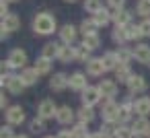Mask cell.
Listing matches in <instances>:
<instances>
[{
  "label": "cell",
  "instance_id": "obj_29",
  "mask_svg": "<svg viewBox=\"0 0 150 138\" xmlns=\"http://www.w3.org/2000/svg\"><path fill=\"white\" fill-rule=\"evenodd\" d=\"M50 62H52V60H47V58H43V56H41V58L35 62V66H33V68H35L39 74H47V72H50V68H52V64H50Z\"/></svg>",
  "mask_w": 150,
  "mask_h": 138
},
{
  "label": "cell",
  "instance_id": "obj_22",
  "mask_svg": "<svg viewBox=\"0 0 150 138\" xmlns=\"http://www.w3.org/2000/svg\"><path fill=\"white\" fill-rule=\"evenodd\" d=\"M76 115H78L80 124H91V122L95 120V111H93V107H88V105H82V107L76 111Z\"/></svg>",
  "mask_w": 150,
  "mask_h": 138
},
{
  "label": "cell",
  "instance_id": "obj_11",
  "mask_svg": "<svg viewBox=\"0 0 150 138\" xmlns=\"http://www.w3.org/2000/svg\"><path fill=\"white\" fill-rule=\"evenodd\" d=\"M74 115H76V113L72 111V107H70V105H62V107L58 109V115H56V120H58V124L66 126V124H72Z\"/></svg>",
  "mask_w": 150,
  "mask_h": 138
},
{
  "label": "cell",
  "instance_id": "obj_33",
  "mask_svg": "<svg viewBox=\"0 0 150 138\" xmlns=\"http://www.w3.org/2000/svg\"><path fill=\"white\" fill-rule=\"evenodd\" d=\"M80 31H82L84 37H86V35H95V31H97V23H95L93 19H91V21H82Z\"/></svg>",
  "mask_w": 150,
  "mask_h": 138
},
{
  "label": "cell",
  "instance_id": "obj_12",
  "mask_svg": "<svg viewBox=\"0 0 150 138\" xmlns=\"http://www.w3.org/2000/svg\"><path fill=\"white\" fill-rule=\"evenodd\" d=\"M132 130H134V134L136 136H146L148 132H150V122L146 120V117H138V120H134L132 122V126H129Z\"/></svg>",
  "mask_w": 150,
  "mask_h": 138
},
{
  "label": "cell",
  "instance_id": "obj_32",
  "mask_svg": "<svg viewBox=\"0 0 150 138\" xmlns=\"http://www.w3.org/2000/svg\"><path fill=\"white\" fill-rule=\"evenodd\" d=\"M84 9L93 15H97L99 11H103V2L101 0H84Z\"/></svg>",
  "mask_w": 150,
  "mask_h": 138
},
{
  "label": "cell",
  "instance_id": "obj_34",
  "mask_svg": "<svg viewBox=\"0 0 150 138\" xmlns=\"http://www.w3.org/2000/svg\"><path fill=\"white\" fill-rule=\"evenodd\" d=\"M117 58H119V64L127 66V62L134 58V52H129L127 48H119V52H117Z\"/></svg>",
  "mask_w": 150,
  "mask_h": 138
},
{
  "label": "cell",
  "instance_id": "obj_46",
  "mask_svg": "<svg viewBox=\"0 0 150 138\" xmlns=\"http://www.w3.org/2000/svg\"><path fill=\"white\" fill-rule=\"evenodd\" d=\"M88 138H109V136H103V134H101V132H95V134H91V136H88Z\"/></svg>",
  "mask_w": 150,
  "mask_h": 138
},
{
  "label": "cell",
  "instance_id": "obj_5",
  "mask_svg": "<svg viewBox=\"0 0 150 138\" xmlns=\"http://www.w3.org/2000/svg\"><path fill=\"white\" fill-rule=\"evenodd\" d=\"M132 113H136V103H132V99H125V101L119 105V117H117V124H119V126H125V122H129Z\"/></svg>",
  "mask_w": 150,
  "mask_h": 138
},
{
  "label": "cell",
  "instance_id": "obj_3",
  "mask_svg": "<svg viewBox=\"0 0 150 138\" xmlns=\"http://www.w3.org/2000/svg\"><path fill=\"white\" fill-rule=\"evenodd\" d=\"M58 109L60 107H56L54 99H43L39 103V107H37V115L43 117V120H50V117H56L58 115Z\"/></svg>",
  "mask_w": 150,
  "mask_h": 138
},
{
  "label": "cell",
  "instance_id": "obj_4",
  "mask_svg": "<svg viewBox=\"0 0 150 138\" xmlns=\"http://www.w3.org/2000/svg\"><path fill=\"white\" fill-rule=\"evenodd\" d=\"M4 115H6L8 126H21V124L25 122V111H23L21 105H11V107L6 109Z\"/></svg>",
  "mask_w": 150,
  "mask_h": 138
},
{
  "label": "cell",
  "instance_id": "obj_37",
  "mask_svg": "<svg viewBox=\"0 0 150 138\" xmlns=\"http://www.w3.org/2000/svg\"><path fill=\"white\" fill-rule=\"evenodd\" d=\"M113 41H117V43L127 41V31H125V27H115V31H113Z\"/></svg>",
  "mask_w": 150,
  "mask_h": 138
},
{
  "label": "cell",
  "instance_id": "obj_36",
  "mask_svg": "<svg viewBox=\"0 0 150 138\" xmlns=\"http://www.w3.org/2000/svg\"><path fill=\"white\" fill-rule=\"evenodd\" d=\"M125 31H127V39H140L142 37V29H140V25H127L125 27Z\"/></svg>",
  "mask_w": 150,
  "mask_h": 138
},
{
  "label": "cell",
  "instance_id": "obj_14",
  "mask_svg": "<svg viewBox=\"0 0 150 138\" xmlns=\"http://www.w3.org/2000/svg\"><path fill=\"white\" fill-rule=\"evenodd\" d=\"M134 58H136L140 64H150V46H146V43L136 46V50H134Z\"/></svg>",
  "mask_w": 150,
  "mask_h": 138
},
{
  "label": "cell",
  "instance_id": "obj_13",
  "mask_svg": "<svg viewBox=\"0 0 150 138\" xmlns=\"http://www.w3.org/2000/svg\"><path fill=\"white\" fill-rule=\"evenodd\" d=\"M105 70H107V68H105V64H103L101 58H93L91 62H86V72H88L91 76H101Z\"/></svg>",
  "mask_w": 150,
  "mask_h": 138
},
{
  "label": "cell",
  "instance_id": "obj_18",
  "mask_svg": "<svg viewBox=\"0 0 150 138\" xmlns=\"http://www.w3.org/2000/svg\"><path fill=\"white\" fill-rule=\"evenodd\" d=\"M88 85H86V76L82 74V72H74L72 76H70V89H74V91H84Z\"/></svg>",
  "mask_w": 150,
  "mask_h": 138
},
{
  "label": "cell",
  "instance_id": "obj_19",
  "mask_svg": "<svg viewBox=\"0 0 150 138\" xmlns=\"http://www.w3.org/2000/svg\"><path fill=\"white\" fill-rule=\"evenodd\" d=\"M58 58L64 62V64H68V62H72V60H76V48H70V46H60V54H58Z\"/></svg>",
  "mask_w": 150,
  "mask_h": 138
},
{
  "label": "cell",
  "instance_id": "obj_10",
  "mask_svg": "<svg viewBox=\"0 0 150 138\" xmlns=\"http://www.w3.org/2000/svg\"><path fill=\"white\" fill-rule=\"evenodd\" d=\"M127 89H129V95L144 93V89H146V80H144V76H140V74L132 76V78H129V83H127Z\"/></svg>",
  "mask_w": 150,
  "mask_h": 138
},
{
  "label": "cell",
  "instance_id": "obj_9",
  "mask_svg": "<svg viewBox=\"0 0 150 138\" xmlns=\"http://www.w3.org/2000/svg\"><path fill=\"white\" fill-rule=\"evenodd\" d=\"M50 87L54 89V91H64L66 87H70V78L64 74V72H58V74H54L52 76V80H50Z\"/></svg>",
  "mask_w": 150,
  "mask_h": 138
},
{
  "label": "cell",
  "instance_id": "obj_50",
  "mask_svg": "<svg viewBox=\"0 0 150 138\" xmlns=\"http://www.w3.org/2000/svg\"><path fill=\"white\" fill-rule=\"evenodd\" d=\"M66 2H76V0H66Z\"/></svg>",
  "mask_w": 150,
  "mask_h": 138
},
{
  "label": "cell",
  "instance_id": "obj_27",
  "mask_svg": "<svg viewBox=\"0 0 150 138\" xmlns=\"http://www.w3.org/2000/svg\"><path fill=\"white\" fill-rule=\"evenodd\" d=\"M93 21L97 23V27H105V25H107V23L111 21V13L103 9V11H99V13H97V15L93 17Z\"/></svg>",
  "mask_w": 150,
  "mask_h": 138
},
{
  "label": "cell",
  "instance_id": "obj_31",
  "mask_svg": "<svg viewBox=\"0 0 150 138\" xmlns=\"http://www.w3.org/2000/svg\"><path fill=\"white\" fill-rule=\"evenodd\" d=\"M72 136H74V138H88L91 132H88L86 124H76V126L72 128Z\"/></svg>",
  "mask_w": 150,
  "mask_h": 138
},
{
  "label": "cell",
  "instance_id": "obj_51",
  "mask_svg": "<svg viewBox=\"0 0 150 138\" xmlns=\"http://www.w3.org/2000/svg\"><path fill=\"white\" fill-rule=\"evenodd\" d=\"M6 2H17V0H6Z\"/></svg>",
  "mask_w": 150,
  "mask_h": 138
},
{
  "label": "cell",
  "instance_id": "obj_17",
  "mask_svg": "<svg viewBox=\"0 0 150 138\" xmlns=\"http://www.w3.org/2000/svg\"><path fill=\"white\" fill-rule=\"evenodd\" d=\"M60 37H62V41H64L66 46H72L74 39H76V27H74V25H64V27L60 29Z\"/></svg>",
  "mask_w": 150,
  "mask_h": 138
},
{
  "label": "cell",
  "instance_id": "obj_24",
  "mask_svg": "<svg viewBox=\"0 0 150 138\" xmlns=\"http://www.w3.org/2000/svg\"><path fill=\"white\" fill-rule=\"evenodd\" d=\"M58 54H60V46H58V43H45V46H43V52H41L43 58L54 60V58H58Z\"/></svg>",
  "mask_w": 150,
  "mask_h": 138
},
{
  "label": "cell",
  "instance_id": "obj_2",
  "mask_svg": "<svg viewBox=\"0 0 150 138\" xmlns=\"http://www.w3.org/2000/svg\"><path fill=\"white\" fill-rule=\"evenodd\" d=\"M101 113H103V120L109 122V124H117V117H119V105L113 101V99H105L103 101V107H101ZM119 126V124H117Z\"/></svg>",
  "mask_w": 150,
  "mask_h": 138
},
{
  "label": "cell",
  "instance_id": "obj_44",
  "mask_svg": "<svg viewBox=\"0 0 150 138\" xmlns=\"http://www.w3.org/2000/svg\"><path fill=\"white\" fill-rule=\"evenodd\" d=\"M123 2H125V0H109L111 9H121V6H123Z\"/></svg>",
  "mask_w": 150,
  "mask_h": 138
},
{
  "label": "cell",
  "instance_id": "obj_15",
  "mask_svg": "<svg viewBox=\"0 0 150 138\" xmlns=\"http://www.w3.org/2000/svg\"><path fill=\"white\" fill-rule=\"evenodd\" d=\"M111 19H115L117 27H127V25H129V19H132V15H129L127 11L113 9V11H111Z\"/></svg>",
  "mask_w": 150,
  "mask_h": 138
},
{
  "label": "cell",
  "instance_id": "obj_23",
  "mask_svg": "<svg viewBox=\"0 0 150 138\" xmlns=\"http://www.w3.org/2000/svg\"><path fill=\"white\" fill-rule=\"evenodd\" d=\"M136 103V113H140V117H146L150 113V97H140Z\"/></svg>",
  "mask_w": 150,
  "mask_h": 138
},
{
  "label": "cell",
  "instance_id": "obj_38",
  "mask_svg": "<svg viewBox=\"0 0 150 138\" xmlns=\"http://www.w3.org/2000/svg\"><path fill=\"white\" fill-rule=\"evenodd\" d=\"M76 60H80V62H91V60H93V58H91V50H86L84 46L76 48Z\"/></svg>",
  "mask_w": 150,
  "mask_h": 138
},
{
  "label": "cell",
  "instance_id": "obj_48",
  "mask_svg": "<svg viewBox=\"0 0 150 138\" xmlns=\"http://www.w3.org/2000/svg\"><path fill=\"white\" fill-rule=\"evenodd\" d=\"M43 138H56V136H43Z\"/></svg>",
  "mask_w": 150,
  "mask_h": 138
},
{
  "label": "cell",
  "instance_id": "obj_42",
  "mask_svg": "<svg viewBox=\"0 0 150 138\" xmlns=\"http://www.w3.org/2000/svg\"><path fill=\"white\" fill-rule=\"evenodd\" d=\"M0 13H2V19H6L11 13H8V2L6 0H2V2H0Z\"/></svg>",
  "mask_w": 150,
  "mask_h": 138
},
{
  "label": "cell",
  "instance_id": "obj_16",
  "mask_svg": "<svg viewBox=\"0 0 150 138\" xmlns=\"http://www.w3.org/2000/svg\"><path fill=\"white\" fill-rule=\"evenodd\" d=\"M99 91H101V95H103L105 99H113V97L117 95V85H115L113 80H101Z\"/></svg>",
  "mask_w": 150,
  "mask_h": 138
},
{
  "label": "cell",
  "instance_id": "obj_6",
  "mask_svg": "<svg viewBox=\"0 0 150 138\" xmlns=\"http://www.w3.org/2000/svg\"><path fill=\"white\" fill-rule=\"evenodd\" d=\"M101 91H99V87H86L84 91H82V105H88V107H93V105H97L99 101H101Z\"/></svg>",
  "mask_w": 150,
  "mask_h": 138
},
{
  "label": "cell",
  "instance_id": "obj_25",
  "mask_svg": "<svg viewBox=\"0 0 150 138\" xmlns=\"http://www.w3.org/2000/svg\"><path fill=\"white\" fill-rule=\"evenodd\" d=\"M134 74L129 72V68L127 66H123V64H119L117 66V70H115V80H119V83H129V78H132Z\"/></svg>",
  "mask_w": 150,
  "mask_h": 138
},
{
  "label": "cell",
  "instance_id": "obj_26",
  "mask_svg": "<svg viewBox=\"0 0 150 138\" xmlns=\"http://www.w3.org/2000/svg\"><path fill=\"white\" fill-rule=\"evenodd\" d=\"M6 89L13 93V95H19V93H23V89H25V85H23V80H21V76H13L11 78V83L6 85Z\"/></svg>",
  "mask_w": 150,
  "mask_h": 138
},
{
  "label": "cell",
  "instance_id": "obj_41",
  "mask_svg": "<svg viewBox=\"0 0 150 138\" xmlns=\"http://www.w3.org/2000/svg\"><path fill=\"white\" fill-rule=\"evenodd\" d=\"M140 29H142V35H150V19H144L140 23Z\"/></svg>",
  "mask_w": 150,
  "mask_h": 138
},
{
  "label": "cell",
  "instance_id": "obj_20",
  "mask_svg": "<svg viewBox=\"0 0 150 138\" xmlns=\"http://www.w3.org/2000/svg\"><path fill=\"white\" fill-rule=\"evenodd\" d=\"M37 76H39V72H37L35 68H23V70H21V80H23L25 87L35 85V83H37Z\"/></svg>",
  "mask_w": 150,
  "mask_h": 138
},
{
  "label": "cell",
  "instance_id": "obj_47",
  "mask_svg": "<svg viewBox=\"0 0 150 138\" xmlns=\"http://www.w3.org/2000/svg\"><path fill=\"white\" fill-rule=\"evenodd\" d=\"M17 138H29V136H27V134H19Z\"/></svg>",
  "mask_w": 150,
  "mask_h": 138
},
{
  "label": "cell",
  "instance_id": "obj_35",
  "mask_svg": "<svg viewBox=\"0 0 150 138\" xmlns=\"http://www.w3.org/2000/svg\"><path fill=\"white\" fill-rule=\"evenodd\" d=\"M115 136H117V138H138V136L134 134V130H132V128H127V126H117Z\"/></svg>",
  "mask_w": 150,
  "mask_h": 138
},
{
  "label": "cell",
  "instance_id": "obj_40",
  "mask_svg": "<svg viewBox=\"0 0 150 138\" xmlns=\"http://www.w3.org/2000/svg\"><path fill=\"white\" fill-rule=\"evenodd\" d=\"M0 138H17L15 136V132H13V126H2V128H0Z\"/></svg>",
  "mask_w": 150,
  "mask_h": 138
},
{
  "label": "cell",
  "instance_id": "obj_21",
  "mask_svg": "<svg viewBox=\"0 0 150 138\" xmlns=\"http://www.w3.org/2000/svg\"><path fill=\"white\" fill-rule=\"evenodd\" d=\"M101 60H103V64H105V68H107V70H117V66H119L117 52H107Z\"/></svg>",
  "mask_w": 150,
  "mask_h": 138
},
{
  "label": "cell",
  "instance_id": "obj_1",
  "mask_svg": "<svg viewBox=\"0 0 150 138\" xmlns=\"http://www.w3.org/2000/svg\"><path fill=\"white\" fill-rule=\"evenodd\" d=\"M33 31L39 35H52L56 31V17L50 13H39L33 21Z\"/></svg>",
  "mask_w": 150,
  "mask_h": 138
},
{
  "label": "cell",
  "instance_id": "obj_7",
  "mask_svg": "<svg viewBox=\"0 0 150 138\" xmlns=\"http://www.w3.org/2000/svg\"><path fill=\"white\" fill-rule=\"evenodd\" d=\"M19 27H21V21H19V17H17V15H8L6 19H2V39H4L8 33L17 31Z\"/></svg>",
  "mask_w": 150,
  "mask_h": 138
},
{
  "label": "cell",
  "instance_id": "obj_45",
  "mask_svg": "<svg viewBox=\"0 0 150 138\" xmlns=\"http://www.w3.org/2000/svg\"><path fill=\"white\" fill-rule=\"evenodd\" d=\"M6 105H8V97H4V93H2V97H0V107L4 109Z\"/></svg>",
  "mask_w": 150,
  "mask_h": 138
},
{
  "label": "cell",
  "instance_id": "obj_8",
  "mask_svg": "<svg viewBox=\"0 0 150 138\" xmlns=\"http://www.w3.org/2000/svg\"><path fill=\"white\" fill-rule=\"evenodd\" d=\"M8 62L13 64V68H25V64H27V54H25L21 48H15V50L11 52V56H8Z\"/></svg>",
  "mask_w": 150,
  "mask_h": 138
},
{
  "label": "cell",
  "instance_id": "obj_49",
  "mask_svg": "<svg viewBox=\"0 0 150 138\" xmlns=\"http://www.w3.org/2000/svg\"><path fill=\"white\" fill-rule=\"evenodd\" d=\"M144 138H150V132H148V134H146V136H144Z\"/></svg>",
  "mask_w": 150,
  "mask_h": 138
},
{
  "label": "cell",
  "instance_id": "obj_30",
  "mask_svg": "<svg viewBox=\"0 0 150 138\" xmlns=\"http://www.w3.org/2000/svg\"><path fill=\"white\" fill-rule=\"evenodd\" d=\"M29 130H31L33 134H41V132L45 130V120L37 115L35 120H31V124H29Z\"/></svg>",
  "mask_w": 150,
  "mask_h": 138
},
{
  "label": "cell",
  "instance_id": "obj_39",
  "mask_svg": "<svg viewBox=\"0 0 150 138\" xmlns=\"http://www.w3.org/2000/svg\"><path fill=\"white\" fill-rule=\"evenodd\" d=\"M136 11H138V15L148 17V15H150V0H140L138 6H136Z\"/></svg>",
  "mask_w": 150,
  "mask_h": 138
},
{
  "label": "cell",
  "instance_id": "obj_43",
  "mask_svg": "<svg viewBox=\"0 0 150 138\" xmlns=\"http://www.w3.org/2000/svg\"><path fill=\"white\" fill-rule=\"evenodd\" d=\"M56 138H74V136H72V130H62V132H58Z\"/></svg>",
  "mask_w": 150,
  "mask_h": 138
},
{
  "label": "cell",
  "instance_id": "obj_28",
  "mask_svg": "<svg viewBox=\"0 0 150 138\" xmlns=\"http://www.w3.org/2000/svg\"><path fill=\"white\" fill-rule=\"evenodd\" d=\"M99 43H101V39H99V35H97V33H95V35H86V37L82 39V46H84L86 50H91V52H93V50H97V48H99Z\"/></svg>",
  "mask_w": 150,
  "mask_h": 138
}]
</instances>
